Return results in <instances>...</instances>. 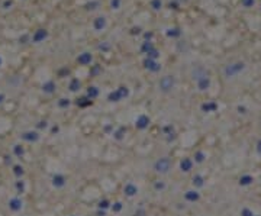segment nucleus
Here are the masks:
<instances>
[{
    "instance_id": "nucleus-29",
    "label": "nucleus",
    "mask_w": 261,
    "mask_h": 216,
    "mask_svg": "<svg viewBox=\"0 0 261 216\" xmlns=\"http://www.w3.org/2000/svg\"><path fill=\"white\" fill-rule=\"evenodd\" d=\"M10 5H12V2H10V0H6V2L3 3V7H5V9H7V7L10 6Z\"/></svg>"
},
{
    "instance_id": "nucleus-5",
    "label": "nucleus",
    "mask_w": 261,
    "mask_h": 216,
    "mask_svg": "<svg viewBox=\"0 0 261 216\" xmlns=\"http://www.w3.org/2000/svg\"><path fill=\"white\" fill-rule=\"evenodd\" d=\"M145 67L150 70V71H152V73H157V71H160V64L157 62L155 59H150V58H147L145 59Z\"/></svg>"
},
{
    "instance_id": "nucleus-19",
    "label": "nucleus",
    "mask_w": 261,
    "mask_h": 216,
    "mask_svg": "<svg viewBox=\"0 0 261 216\" xmlns=\"http://www.w3.org/2000/svg\"><path fill=\"white\" fill-rule=\"evenodd\" d=\"M208 86H209V80L208 79H200L199 80V89H200V90L208 89Z\"/></svg>"
},
{
    "instance_id": "nucleus-3",
    "label": "nucleus",
    "mask_w": 261,
    "mask_h": 216,
    "mask_svg": "<svg viewBox=\"0 0 261 216\" xmlns=\"http://www.w3.org/2000/svg\"><path fill=\"white\" fill-rule=\"evenodd\" d=\"M173 86H174V79L171 76H165V77H163L160 80V87L163 89L164 92H168Z\"/></svg>"
},
{
    "instance_id": "nucleus-11",
    "label": "nucleus",
    "mask_w": 261,
    "mask_h": 216,
    "mask_svg": "<svg viewBox=\"0 0 261 216\" xmlns=\"http://www.w3.org/2000/svg\"><path fill=\"white\" fill-rule=\"evenodd\" d=\"M180 35H181V32H180L178 28H173V29H168V31H167V36H170V38H177V36H180Z\"/></svg>"
},
{
    "instance_id": "nucleus-8",
    "label": "nucleus",
    "mask_w": 261,
    "mask_h": 216,
    "mask_svg": "<svg viewBox=\"0 0 261 216\" xmlns=\"http://www.w3.org/2000/svg\"><path fill=\"white\" fill-rule=\"evenodd\" d=\"M93 26H94V29H96V31H102V29L106 26V18H103V16H99V18H96V19H94V22H93Z\"/></svg>"
},
{
    "instance_id": "nucleus-31",
    "label": "nucleus",
    "mask_w": 261,
    "mask_h": 216,
    "mask_svg": "<svg viewBox=\"0 0 261 216\" xmlns=\"http://www.w3.org/2000/svg\"><path fill=\"white\" fill-rule=\"evenodd\" d=\"M3 100H5V94H2V93H0V103H2Z\"/></svg>"
},
{
    "instance_id": "nucleus-22",
    "label": "nucleus",
    "mask_w": 261,
    "mask_h": 216,
    "mask_svg": "<svg viewBox=\"0 0 261 216\" xmlns=\"http://www.w3.org/2000/svg\"><path fill=\"white\" fill-rule=\"evenodd\" d=\"M242 6L244 7H253L254 6V0H241Z\"/></svg>"
},
{
    "instance_id": "nucleus-4",
    "label": "nucleus",
    "mask_w": 261,
    "mask_h": 216,
    "mask_svg": "<svg viewBox=\"0 0 261 216\" xmlns=\"http://www.w3.org/2000/svg\"><path fill=\"white\" fill-rule=\"evenodd\" d=\"M242 68H244V64L242 62H236V64H232V66H229L226 70H225V73H226V76L228 77H231V76H234L235 73L241 71Z\"/></svg>"
},
{
    "instance_id": "nucleus-24",
    "label": "nucleus",
    "mask_w": 261,
    "mask_h": 216,
    "mask_svg": "<svg viewBox=\"0 0 261 216\" xmlns=\"http://www.w3.org/2000/svg\"><path fill=\"white\" fill-rule=\"evenodd\" d=\"M97 6H99V2H90V3H87V5H86V7H87V9H90V10L97 9Z\"/></svg>"
},
{
    "instance_id": "nucleus-9",
    "label": "nucleus",
    "mask_w": 261,
    "mask_h": 216,
    "mask_svg": "<svg viewBox=\"0 0 261 216\" xmlns=\"http://www.w3.org/2000/svg\"><path fill=\"white\" fill-rule=\"evenodd\" d=\"M148 123H150V119L147 116H139V119L137 120V126L139 129H145L148 126Z\"/></svg>"
},
{
    "instance_id": "nucleus-12",
    "label": "nucleus",
    "mask_w": 261,
    "mask_h": 216,
    "mask_svg": "<svg viewBox=\"0 0 261 216\" xmlns=\"http://www.w3.org/2000/svg\"><path fill=\"white\" fill-rule=\"evenodd\" d=\"M42 90L45 93H52L55 90V84H54L52 81H48V83H45V84L42 86Z\"/></svg>"
},
{
    "instance_id": "nucleus-25",
    "label": "nucleus",
    "mask_w": 261,
    "mask_h": 216,
    "mask_svg": "<svg viewBox=\"0 0 261 216\" xmlns=\"http://www.w3.org/2000/svg\"><path fill=\"white\" fill-rule=\"evenodd\" d=\"M189 167H190V163L187 161V160H186L184 163H181V168H183L184 171H187V170H189Z\"/></svg>"
},
{
    "instance_id": "nucleus-32",
    "label": "nucleus",
    "mask_w": 261,
    "mask_h": 216,
    "mask_svg": "<svg viewBox=\"0 0 261 216\" xmlns=\"http://www.w3.org/2000/svg\"><path fill=\"white\" fill-rule=\"evenodd\" d=\"M151 36H152V33H145V38H147V39H148V38H151Z\"/></svg>"
},
{
    "instance_id": "nucleus-26",
    "label": "nucleus",
    "mask_w": 261,
    "mask_h": 216,
    "mask_svg": "<svg viewBox=\"0 0 261 216\" xmlns=\"http://www.w3.org/2000/svg\"><path fill=\"white\" fill-rule=\"evenodd\" d=\"M70 105V102L67 100V99H61V102H59V106L61 107H65V106H68Z\"/></svg>"
},
{
    "instance_id": "nucleus-20",
    "label": "nucleus",
    "mask_w": 261,
    "mask_h": 216,
    "mask_svg": "<svg viewBox=\"0 0 261 216\" xmlns=\"http://www.w3.org/2000/svg\"><path fill=\"white\" fill-rule=\"evenodd\" d=\"M64 184V177L61 176H55L54 177V186H58V187H61Z\"/></svg>"
},
{
    "instance_id": "nucleus-7",
    "label": "nucleus",
    "mask_w": 261,
    "mask_h": 216,
    "mask_svg": "<svg viewBox=\"0 0 261 216\" xmlns=\"http://www.w3.org/2000/svg\"><path fill=\"white\" fill-rule=\"evenodd\" d=\"M91 59H93V57H91V54L89 52H83V54H80L78 55V64H81V66H87V64H90L91 62Z\"/></svg>"
},
{
    "instance_id": "nucleus-34",
    "label": "nucleus",
    "mask_w": 261,
    "mask_h": 216,
    "mask_svg": "<svg viewBox=\"0 0 261 216\" xmlns=\"http://www.w3.org/2000/svg\"><path fill=\"white\" fill-rule=\"evenodd\" d=\"M0 66H2V58H0Z\"/></svg>"
},
{
    "instance_id": "nucleus-17",
    "label": "nucleus",
    "mask_w": 261,
    "mask_h": 216,
    "mask_svg": "<svg viewBox=\"0 0 261 216\" xmlns=\"http://www.w3.org/2000/svg\"><path fill=\"white\" fill-rule=\"evenodd\" d=\"M151 7L154 10H160L163 7V2L161 0H151Z\"/></svg>"
},
{
    "instance_id": "nucleus-16",
    "label": "nucleus",
    "mask_w": 261,
    "mask_h": 216,
    "mask_svg": "<svg viewBox=\"0 0 261 216\" xmlns=\"http://www.w3.org/2000/svg\"><path fill=\"white\" fill-rule=\"evenodd\" d=\"M97 94H99V90L96 89V87H89V90H87V96L90 97V100L91 99H94Z\"/></svg>"
},
{
    "instance_id": "nucleus-1",
    "label": "nucleus",
    "mask_w": 261,
    "mask_h": 216,
    "mask_svg": "<svg viewBox=\"0 0 261 216\" xmlns=\"http://www.w3.org/2000/svg\"><path fill=\"white\" fill-rule=\"evenodd\" d=\"M128 94H129V92H128L126 87H119L116 92H113V93L109 94V100H110V102H119L120 99L126 97Z\"/></svg>"
},
{
    "instance_id": "nucleus-23",
    "label": "nucleus",
    "mask_w": 261,
    "mask_h": 216,
    "mask_svg": "<svg viewBox=\"0 0 261 216\" xmlns=\"http://www.w3.org/2000/svg\"><path fill=\"white\" fill-rule=\"evenodd\" d=\"M120 2H122V0H110L112 9H119V7H120Z\"/></svg>"
},
{
    "instance_id": "nucleus-2",
    "label": "nucleus",
    "mask_w": 261,
    "mask_h": 216,
    "mask_svg": "<svg viewBox=\"0 0 261 216\" xmlns=\"http://www.w3.org/2000/svg\"><path fill=\"white\" fill-rule=\"evenodd\" d=\"M171 167V163H170L168 158H160L155 163V170L158 173H167Z\"/></svg>"
},
{
    "instance_id": "nucleus-28",
    "label": "nucleus",
    "mask_w": 261,
    "mask_h": 216,
    "mask_svg": "<svg viewBox=\"0 0 261 216\" xmlns=\"http://www.w3.org/2000/svg\"><path fill=\"white\" fill-rule=\"evenodd\" d=\"M22 173H23V171H22V167H15V174H16V176H22Z\"/></svg>"
},
{
    "instance_id": "nucleus-6",
    "label": "nucleus",
    "mask_w": 261,
    "mask_h": 216,
    "mask_svg": "<svg viewBox=\"0 0 261 216\" xmlns=\"http://www.w3.org/2000/svg\"><path fill=\"white\" fill-rule=\"evenodd\" d=\"M48 36V32H46V29H38L36 32L33 33L32 36V41L33 42H41V41H44Z\"/></svg>"
},
{
    "instance_id": "nucleus-18",
    "label": "nucleus",
    "mask_w": 261,
    "mask_h": 216,
    "mask_svg": "<svg viewBox=\"0 0 261 216\" xmlns=\"http://www.w3.org/2000/svg\"><path fill=\"white\" fill-rule=\"evenodd\" d=\"M78 89H80V81H78L77 79H74L71 83H70V90H71V92H77Z\"/></svg>"
},
{
    "instance_id": "nucleus-10",
    "label": "nucleus",
    "mask_w": 261,
    "mask_h": 216,
    "mask_svg": "<svg viewBox=\"0 0 261 216\" xmlns=\"http://www.w3.org/2000/svg\"><path fill=\"white\" fill-rule=\"evenodd\" d=\"M9 206H10V209L12 210H20V208H22V202H20L19 199H12V200L9 202Z\"/></svg>"
},
{
    "instance_id": "nucleus-15",
    "label": "nucleus",
    "mask_w": 261,
    "mask_h": 216,
    "mask_svg": "<svg viewBox=\"0 0 261 216\" xmlns=\"http://www.w3.org/2000/svg\"><path fill=\"white\" fill-rule=\"evenodd\" d=\"M125 193H126L128 196H132V194H135V193H137V187H135V186H132V184H128V186L125 187Z\"/></svg>"
},
{
    "instance_id": "nucleus-13",
    "label": "nucleus",
    "mask_w": 261,
    "mask_h": 216,
    "mask_svg": "<svg viewBox=\"0 0 261 216\" xmlns=\"http://www.w3.org/2000/svg\"><path fill=\"white\" fill-rule=\"evenodd\" d=\"M23 139H26V141H36L38 139V133H35V132H26V133H23Z\"/></svg>"
},
{
    "instance_id": "nucleus-14",
    "label": "nucleus",
    "mask_w": 261,
    "mask_h": 216,
    "mask_svg": "<svg viewBox=\"0 0 261 216\" xmlns=\"http://www.w3.org/2000/svg\"><path fill=\"white\" fill-rule=\"evenodd\" d=\"M141 49H142V52L148 54L150 51H152V49H154V46H152V44H151L150 41H147V42H144V44H142V48H141Z\"/></svg>"
},
{
    "instance_id": "nucleus-33",
    "label": "nucleus",
    "mask_w": 261,
    "mask_h": 216,
    "mask_svg": "<svg viewBox=\"0 0 261 216\" xmlns=\"http://www.w3.org/2000/svg\"><path fill=\"white\" fill-rule=\"evenodd\" d=\"M102 206H103V208H106V206H107V203H106V202H103V203H100V208H102Z\"/></svg>"
},
{
    "instance_id": "nucleus-30",
    "label": "nucleus",
    "mask_w": 261,
    "mask_h": 216,
    "mask_svg": "<svg viewBox=\"0 0 261 216\" xmlns=\"http://www.w3.org/2000/svg\"><path fill=\"white\" fill-rule=\"evenodd\" d=\"M139 31H141L139 28H134V29H132V33H139Z\"/></svg>"
},
{
    "instance_id": "nucleus-27",
    "label": "nucleus",
    "mask_w": 261,
    "mask_h": 216,
    "mask_svg": "<svg viewBox=\"0 0 261 216\" xmlns=\"http://www.w3.org/2000/svg\"><path fill=\"white\" fill-rule=\"evenodd\" d=\"M15 152H16V155H22V154H23V150L20 148L19 145H16V147H15Z\"/></svg>"
},
{
    "instance_id": "nucleus-21",
    "label": "nucleus",
    "mask_w": 261,
    "mask_h": 216,
    "mask_svg": "<svg viewBox=\"0 0 261 216\" xmlns=\"http://www.w3.org/2000/svg\"><path fill=\"white\" fill-rule=\"evenodd\" d=\"M147 55H148V58H150V59H157L158 57H160V54H158V51H157L155 48H154L152 51H150Z\"/></svg>"
}]
</instances>
